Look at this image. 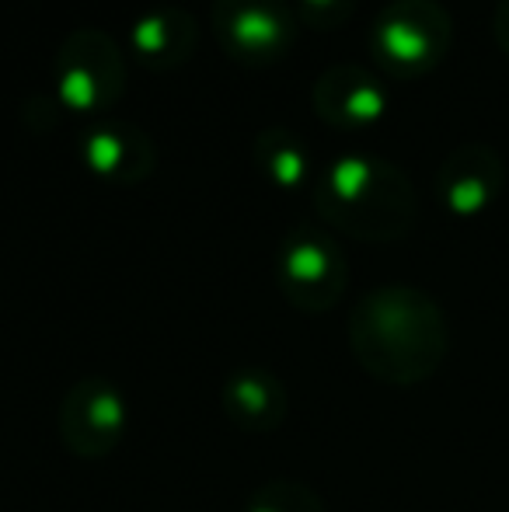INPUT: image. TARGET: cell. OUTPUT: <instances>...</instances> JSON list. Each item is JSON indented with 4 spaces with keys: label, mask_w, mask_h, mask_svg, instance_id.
Returning <instances> with one entry per match:
<instances>
[{
    "label": "cell",
    "mask_w": 509,
    "mask_h": 512,
    "mask_svg": "<svg viewBox=\"0 0 509 512\" xmlns=\"http://www.w3.org/2000/svg\"><path fill=\"white\" fill-rule=\"evenodd\" d=\"M349 345L370 377L394 387L429 380L447 359V317L412 286H381L349 314Z\"/></svg>",
    "instance_id": "obj_1"
},
{
    "label": "cell",
    "mask_w": 509,
    "mask_h": 512,
    "mask_svg": "<svg viewBox=\"0 0 509 512\" xmlns=\"http://www.w3.org/2000/svg\"><path fill=\"white\" fill-rule=\"evenodd\" d=\"M314 206L332 227L360 241H398L415 223V192L394 164L339 157L314 189Z\"/></svg>",
    "instance_id": "obj_2"
},
{
    "label": "cell",
    "mask_w": 509,
    "mask_h": 512,
    "mask_svg": "<svg viewBox=\"0 0 509 512\" xmlns=\"http://www.w3.org/2000/svg\"><path fill=\"white\" fill-rule=\"evenodd\" d=\"M349 279V265L328 234L314 227H300L283 237L276 255L279 293L297 310L321 314L342 297Z\"/></svg>",
    "instance_id": "obj_3"
},
{
    "label": "cell",
    "mask_w": 509,
    "mask_h": 512,
    "mask_svg": "<svg viewBox=\"0 0 509 512\" xmlns=\"http://www.w3.org/2000/svg\"><path fill=\"white\" fill-rule=\"evenodd\" d=\"M56 95L70 108H105L112 105L126 88V63L116 39H109L98 28L74 32L60 46L53 63Z\"/></svg>",
    "instance_id": "obj_4"
},
{
    "label": "cell",
    "mask_w": 509,
    "mask_h": 512,
    "mask_svg": "<svg viewBox=\"0 0 509 512\" xmlns=\"http://www.w3.org/2000/svg\"><path fill=\"white\" fill-rule=\"evenodd\" d=\"M450 42V18L436 0H394L377 18L374 46L394 74L429 70Z\"/></svg>",
    "instance_id": "obj_5"
},
{
    "label": "cell",
    "mask_w": 509,
    "mask_h": 512,
    "mask_svg": "<svg viewBox=\"0 0 509 512\" xmlns=\"http://www.w3.org/2000/svg\"><path fill=\"white\" fill-rule=\"evenodd\" d=\"M126 429V401L105 377H84L60 401V436L77 457H109Z\"/></svg>",
    "instance_id": "obj_6"
},
{
    "label": "cell",
    "mask_w": 509,
    "mask_h": 512,
    "mask_svg": "<svg viewBox=\"0 0 509 512\" xmlns=\"http://www.w3.org/2000/svg\"><path fill=\"white\" fill-rule=\"evenodd\" d=\"M213 25L241 60H272L293 39V14L283 0H217Z\"/></svg>",
    "instance_id": "obj_7"
},
{
    "label": "cell",
    "mask_w": 509,
    "mask_h": 512,
    "mask_svg": "<svg viewBox=\"0 0 509 512\" xmlns=\"http://www.w3.org/2000/svg\"><path fill=\"white\" fill-rule=\"evenodd\" d=\"M387 98L370 70L332 67L314 84V112L332 126H367L381 119Z\"/></svg>",
    "instance_id": "obj_8"
},
{
    "label": "cell",
    "mask_w": 509,
    "mask_h": 512,
    "mask_svg": "<svg viewBox=\"0 0 509 512\" xmlns=\"http://www.w3.org/2000/svg\"><path fill=\"white\" fill-rule=\"evenodd\" d=\"M436 185H440V199L447 203L450 213L475 216L503 189V164L492 150L464 147L443 161Z\"/></svg>",
    "instance_id": "obj_9"
},
{
    "label": "cell",
    "mask_w": 509,
    "mask_h": 512,
    "mask_svg": "<svg viewBox=\"0 0 509 512\" xmlns=\"http://www.w3.org/2000/svg\"><path fill=\"white\" fill-rule=\"evenodd\" d=\"M224 415L231 418L238 429L248 432H269L279 429L286 418V391L279 377L265 370H238L224 384L220 394Z\"/></svg>",
    "instance_id": "obj_10"
},
{
    "label": "cell",
    "mask_w": 509,
    "mask_h": 512,
    "mask_svg": "<svg viewBox=\"0 0 509 512\" xmlns=\"http://www.w3.org/2000/svg\"><path fill=\"white\" fill-rule=\"evenodd\" d=\"M81 154L98 175L116 182H136L154 164L150 140L133 126H98L81 140Z\"/></svg>",
    "instance_id": "obj_11"
},
{
    "label": "cell",
    "mask_w": 509,
    "mask_h": 512,
    "mask_svg": "<svg viewBox=\"0 0 509 512\" xmlns=\"http://www.w3.org/2000/svg\"><path fill=\"white\" fill-rule=\"evenodd\" d=\"M133 46L154 67H175L196 49V25L185 11L164 7V11H154L136 21Z\"/></svg>",
    "instance_id": "obj_12"
},
{
    "label": "cell",
    "mask_w": 509,
    "mask_h": 512,
    "mask_svg": "<svg viewBox=\"0 0 509 512\" xmlns=\"http://www.w3.org/2000/svg\"><path fill=\"white\" fill-rule=\"evenodd\" d=\"M255 161L283 189H297L307 175V150L293 140L290 129H265L255 140Z\"/></svg>",
    "instance_id": "obj_13"
},
{
    "label": "cell",
    "mask_w": 509,
    "mask_h": 512,
    "mask_svg": "<svg viewBox=\"0 0 509 512\" xmlns=\"http://www.w3.org/2000/svg\"><path fill=\"white\" fill-rule=\"evenodd\" d=\"M245 512H321V499L300 481H265L252 492Z\"/></svg>",
    "instance_id": "obj_14"
},
{
    "label": "cell",
    "mask_w": 509,
    "mask_h": 512,
    "mask_svg": "<svg viewBox=\"0 0 509 512\" xmlns=\"http://www.w3.org/2000/svg\"><path fill=\"white\" fill-rule=\"evenodd\" d=\"M300 4H304L311 25H339L353 7V0H300Z\"/></svg>",
    "instance_id": "obj_15"
},
{
    "label": "cell",
    "mask_w": 509,
    "mask_h": 512,
    "mask_svg": "<svg viewBox=\"0 0 509 512\" xmlns=\"http://www.w3.org/2000/svg\"><path fill=\"white\" fill-rule=\"evenodd\" d=\"M496 28H499V42H503V46L509 49V0H503V7H499Z\"/></svg>",
    "instance_id": "obj_16"
}]
</instances>
